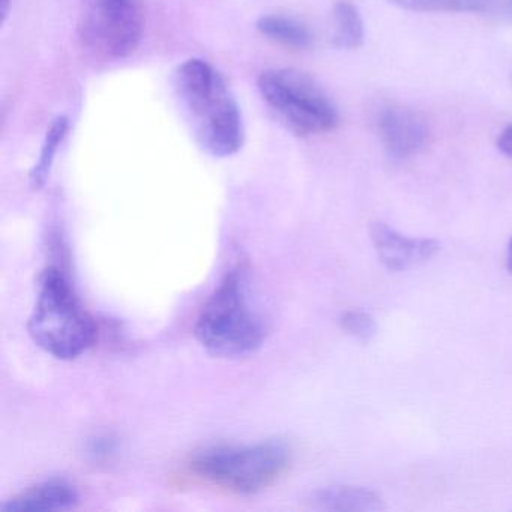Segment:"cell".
<instances>
[{
    "label": "cell",
    "instance_id": "18",
    "mask_svg": "<svg viewBox=\"0 0 512 512\" xmlns=\"http://www.w3.org/2000/svg\"><path fill=\"white\" fill-rule=\"evenodd\" d=\"M506 268L512 274V238L509 241L508 248H506Z\"/></svg>",
    "mask_w": 512,
    "mask_h": 512
},
{
    "label": "cell",
    "instance_id": "8",
    "mask_svg": "<svg viewBox=\"0 0 512 512\" xmlns=\"http://www.w3.org/2000/svg\"><path fill=\"white\" fill-rule=\"evenodd\" d=\"M370 235L380 262L389 271L401 272L415 268L433 259L440 250L436 239L410 238L382 221L371 224Z\"/></svg>",
    "mask_w": 512,
    "mask_h": 512
},
{
    "label": "cell",
    "instance_id": "14",
    "mask_svg": "<svg viewBox=\"0 0 512 512\" xmlns=\"http://www.w3.org/2000/svg\"><path fill=\"white\" fill-rule=\"evenodd\" d=\"M412 13H487L499 0H388Z\"/></svg>",
    "mask_w": 512,
    "mask_h": 512
},
{
    "label": "cell",
    "instance_id": "9",
    "mask_svg": "<svg viewBox=\"0 0 512 512\" xmlns=\"http://www.w3.org/2000/svg\"><path fill=\"white\" fill-rule=\"evenodd\" d=\"M79 502V493L70 481L53 478L26 488L2 505L4 512L65 511Z\"/></svg>",
    "mask_w": 512,
    "mask_h": 512
},
{
    "label": "cell",
    "instance_id": "2",
    "mask_svg": "<svg viewBox=\"0 0 512 512\" xmlns=\"http://www.w3.org/2000/svg\"><path fill=\"white\" fill-rule=\"evenodd\" d=\"M28 329L38 347L61 361L83 355L95 343L98 331L68 278L53 266L41 278Z\"/></svg>",
    "mask_w": 512,
    "mask_h": 512
},
{
    "label": "cell",
    "instance_id": "7",
    "mask_svg": "<svg viewBox=\"0 0 512 512\" xmlns=\"http://www.w3.org/2000/svg\"><path fill=\"white\" fill-rule=\"evenodd\" d=\"M377 133L383 149L394 160H406L427 146L430 130L415 110L400 104H388L377 115Z\"/></svg>",
    "mask_w": 512,
    "mask_h": 512
},
{
    "label": "cell",
    "instance_id": "10",
    "mask_svg": "<svg viewBox=\"0 0 512 512\" xmlns=\"http://www.w3.org/2000/svg\"><path fill=\"white\" fill-rule=\"evenodd\" d=\"M311 506L322 511L376 512L385 509L376 491L355 485H334L311 496Z\"/></svg>",
    "mask_w": 512,
    "mask_h": 512
},
{
    "label": "cell",
    "instance_id": "3",
    "mask_svg": "<svg viewBox=\"0 0 512 512\" xmlns=\"http://www.w3.org/2000/svg\"><path fill=\"white\" fill-rule=\"evenodd\" d=\"M194 334L217 358H242L262 346L265 325L248 304L242 271L227 272L199 314Z\"/></svg>",
    "mask_w": 512,
    "mask_h": 512
},
{
    "label": "cell",
    "instance_id": "12",
    "mask_svg": "<svg viewBox=\"0 0 512 512\" xmlns=\"http://www.w3.org/2000/svg\"><path fill=\"white\" fill-rule=\"evenodd\" d=\"M332 41L341 50H358L364 44L365 29L361 13L350 0H337L332 7Z\"/></svg>",
    "mask_w": 512,
    "mask_h": 512
},
{
    "label": "cell",
    "instance_id": "1",
    "mask_svg": "<svg viewBox=\"0 0 512 512\" xmlns=\"http://www.w3.org/2000/svg\"><path fill=\"white\" fill-rule=\"evenodd\" d=\"M173 88L202 149L215 158L241 151L245 142L241 109L220 71L203 59H187L173 71Z\"/></svg>",
    "mask_w": 512,
    "mask_h": 512
},
{
    "label": "cell",
    "instance_id": "5",
    "mask_svg": "<svg viewBox=\"0 0 512 512\" xmlns=\"http://www.w3.org/2000/svg\"><path fill=\"white\" fill-rule=\"evenodd\" d=\"M263 101L296 136H319L337 128V107L308 74L292 68L263 71L257 80Z\"/></svg>",
    "mask_w": 512,
    "mask_h": 512
},
{
    "label": "cell",
    "instance_id": "13",
    "mask_svg": "<svg viewBox=\"0 0 512 512\" xmlns=\"http://www.w3.org/2000/svg\"><path fill=\"white\" fill-rule=\"evenodd\" d=\"M68 130H70V119L64 115L58 116L47 130L40 157H38L34 169L31 170V185L35 190H40L46 185L53 164H55L56 155L67 137Z\"/></svg>",
    "mask_w": 512,
    "mask_h": 512
},
{
    "label": "cell",
    "instance_id": "4",
    "mask_svg": "<svg viewBox=\"0 0 512 512\" xmlns=\"http://www.w3.org/2000/svg\"><path fill=\"white\" fill-rule=\"evenodd\" d=\"M290 451L280 442L214 446L194 455L191 473L229 493L251 496L274 485L289 469Z\"/></svg>",
    "mask_w": 512,
    "mask_h": 512
},
{
    "label": "cell",
    "instance_id": "16",
    "mask_svg": "<svg viewBox=\"0 0 512 512\" xmlns=\"http://www.w3.org/2000/svg\"><path fill=\"white\" fill-rule=\"evenodd\" d=\"M497 149L505 157L512 158V127L505 128L497 137Z\"/></svg>",
    "mask_w": 512,
    "mask_h": 512
},
{
    "label": "cell",
    "instance_id": "17",
    "mask_svg": "<svg viewBox=\"0 0 512 512\" xmlns=\"http://www.w3.org/2000/svg\"><path fill=\"white\" fill-rule=\"evenodd\" d=\"M11 0H0V14H2V22L7 20L8 13H10Z\"/></svg>",
    "mask_w": 512,
    "mask_h": 512
},
{
    "label": "cell",
    "instance_id": "15",
    "mask_svg": "<svg viewBox=\"0 0 512 512\" xmlns=\"http://www.w3.org/2000/svg\"><path fill=\"white\" fill-rule=\"evenodd\" d=\"M341 328L352 335V337L359 338V340H370L371 337L376 335L377 325L376 320L371 314L365 311L352 310L347 311L341 317Z\"/></svg>",
    "mask_w": 512,
    "mask_h": 512
},
{
    "label": "cell",
    "instance_id": "11",
    "mask_svg": "<svg viewBox=\"0 0 512 512\" xmlns=\"http://www.w3.org/2000/svg\"><path fill=\"white\" fill-rule=\"evenodd\" d=\"M257 31L266 40L290 50H307L313 44L310 29L293 17L283 14L262 16L256 23Z\"/></svg>",
    "mask_w": 512,
    "mask_h": 512
},
{
    "label": "cell",
    "instance_id": "6",
    "mask_svg": "<svg viewBox=\"0 0 512 512\" xmlns=\"http://www.w3.org/2000/svg\"><path fill=\"white\" fill-rule=\"evenodd\" d=\"M146 28L142 0H85L79 37L89 52L110 61L130 58Z\"/></svg>",
    "mask_w": 512,
    "mask_h": 512
},
{
    "label": "cell",
    "instance_id": "19",
    "mask_svg": "<svg viewBox=\"0 0 512 512\" xmlns=\"http://www.w3.org/2000/svg\"><path fill=\"white\" fill-rule=\"evenodd\" d=\"M505 11L512 17V0H505Z\"/></svg>",
    "mask_w": 512,
    "mask_h": 512
}]
</instances>
